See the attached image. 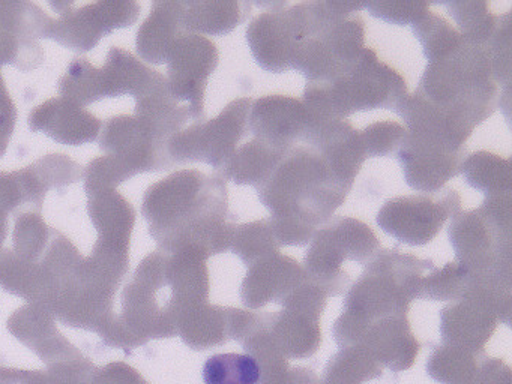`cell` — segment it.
Masks as SVG:
<instances>
[{
  "label": "cell",
  "instance_id": "6da1fadb",
  "mask_svg": "<svg viewBox=\"0 0 512 384\" xmlns=\"http://www.w3.org/2000/svg\"><path fill=\"white\" fill-rule=\"evenodd\" d=\"M143 215L161 251L197 248L211 255L232 246L238 216L230 213L223 177L182 170L148 189Z\"/></svg>",
  "mask_w": 512,
  "mask_h": 384
},
{
  "label": "cell",
  "instance_id": "7a4b0ae2",
  "mask_svg": "<svg viewBox=\"0 0 512 384\" xmlns=\"http://www.w3.org/2000/svg\"><path fill=\"white\" fill-rule=\"evenodd\" d=\"M353 186L344 182L316 147L295 146L257 189L271 212L269 222L280 246L308 245L346 201Z\"/></svg>",
  "mask_w": 512,
  "mask_h": 384
},
{
  "label": "cell",
  "instance_id": "3957f363",
  "mask_svg": "<svg viewBox=\"0 0 512 384\" xmlns=\"http://www.w3.org/2000/svg\"><path fill=\"white\" fill-rule=\"evenodd\" d=\"M415 92L449 122L472 135L473 129L497 107L490 45H476L464 39L460 47L428 63Z\"/></svg>",
  "mask_w": 512,
  "mask_h": 384
},
{
  "label": "cell",
  "instance_id": "277c9868",
  "mask_svg": "<svg viewBox=\"0 0 512 384\" xmlns=\"http://www.w3.org/2000/svg\"><path fill=\"white\" fill-rule=\"evenodd\" d=\"M407 98L404 78L365 47L358 62L334 80L307 83L304 105L313 122L344 120L377 108L397 113Z\"/></svg>",
  "mask_w": 512,
  "mask_h": 384
},
{
  "label": "cell",
  "instance_id": "5b68a950",
  "mask_svg": "<svg viewBox=\"0 0 512 384\" xmlns=\"http://www.w3.org/2000/svg\"><path fill=\"white\" fill-rule=\"evenodd\" d=\"M449 242L464 270L508 269L511 255V194L487 197L478 209L458 212Z\"/></svg>",
  "mask_w": 512,
  "mask_h": 384
},
{
  "label": "cell",
  "instance_id": "8992f818",
  "mask_svg": "<svg viewBox=\"0 0 512 384\" xmlns=\"http://www.w3.org/2000/svg\"><path fill=\"white\" fill-rule=\"evenodd\" d=\"M253 101L250 96L235 99L214 119L200 120L173 135L167 146L172 161L175 164L205 162L218 173L248 134V116Z\"/></svg>",
  "mask_w": 512,
  "mask_h": 384
},
{
  "label": "cell",
  "instance_id": "52a82bcc",
  "mask_svg": "<svg viewBox=\"0 0 512 384\" xmlns=\"http://www.w3.org/2000/svg\"><path fill=\"white\" fill-rule=\"evenodd\" d=\"M461 209L455 189L442 188L431 194L404 195L386 201L377 213V225L398 242L410 246L430 243L448 218Z\"/></svg>",
  "mask_w": 512,
  "mask_h": 384
},
{
  "label": "cell",
  "instance_id": "ba28073f",
  "mask_svg": "<svg viewBox=\"0 0 512 384\" xmlns=\"http://www.w3.org/2000/svg\"><path fill=\"white\" fill-rule=\"evenodd\" d=\"M466 147L422 131H407L397 152L404 180L415 191H440L448 180L460 174Z\"/></svg>",
  "mask_w": 512,
  "mask_h": 384
},
{
  "label": "cell",
  "instance_id": "9c48e42d",
  "mask_svg": "<svg viewBox=\"0 0 512 384\" xmlns=\"http://www.w3.org/2000/svg\"><path fill=\"white\" fill-rule=\"evenodd\" d=\"M380 251L370 225L347 216H332L310 242L305 264L317 275H335L344 260L367 263Z\"/></svg>",
  "mask_w": 512,
  "mask_h": 384
},
{
  "label": "cell",
  "instance_id": "30bf717a",
  "mask_svg": "<svg viewBox=\"0 0 512 384\" xmlns=\"http://www.w3.org/2000/svg\"><path fill=\"white\" fill-rule=\"evenodd\" d=\"M167 89L176 102H187L191 117L197 122L205 116L203 99L209 77L218 66V50L205 36L182 33L169 57Z\"/></svg>",
  "mask_w": 512,
  "mask_h": 384
},
{
  "label": "cell",
  "instance_id": "8fae6325",
  "mask_svg": "<svg viewBox=\"0 0 512 384\" xmlns=\"http://www.w3.org/2000/svg\"><path fill=\"white\" fill-rule=\"evenodd\" d=\"M137 3H95L85 6L64 20L52 23L49 38L71 50L89 51L101 36L118 27L130 26L139 17Z\"/></svg>",
  "mask_w": 512,
  "mask_h": 384
},
{
  "label": "cell",
  "instance_id": "7c38bea8",
  "mask_svg": "<svg viewBox=\"0 0 512 384\" xmlns=\"http://www.w3.org/2000/svg\"><path fill=\"white\" fill-rule=\"evenodd\" d=\"M310 125L304 102L292 96L268 95L256 99L248 116V132L284 150L304 140Z\"/></svg>",
  "mask_w": 512,
  "mask_h": 384
},
{
  "label": "cell",
  "instance_id": "4fadbf2b",
  "mask_svg": "<svg viewBox=\"0 0 512 384\" xmlns=\"http://www.w3.org/2000/svg\"><path fill=\"white\" fill-rule=\"evenodd\" d=\"M247 42L257 65L281 74L293 69L295 36L287 9H272L257 15L247 27Z\"/></svg>",
  "mask_w": 512,
  "mask_h": 384
},
{
  "label": "cell",
  "instance_id": "5bb4252c",
  "mask_svg": "<svg viewBox=\"0 0 512 384\" xmlns=\"http://www.w3.org/2000/svg\"><path fill=\"white\" fill-rule=\"evenodd\" d=\"M100 125L97 117L80 110L77 105L59 99L46 102L31 114L32 129L46 131L47 135L68 146H80L94 141Z\"/></svg>",
  "mask_w": 512,
  "mask_h": 384
},
{
  "label": "cell",
  "instance_id": "9a60e30c",
  "mask_svg": "<svg viewBox=\"0 0 512 384\" xmlns=\"http://www.w3.org/2000/svg\"><path fill=\"white\" fill-rule=\"evenodd\" d=\"M287 152L289 150L253 138L236 149L232 158L218 171V176L224 180H232L236 185L259 189L271 177Z\"/></svg>",
  "mask_w": 512,
  "mask_h": 384
},
{
  "label": "cell",
  "instance_id": "2e32d148",
  "mask_svg": "<svg viewBox=\"0 0 512 384\" xmlns=\"http://www.w3.org/2000/svg\"><path fill=\"white\" fill-rule=\"evenodd\" d=\"M182 2L155 3L151 17L139 32L137 47L152 63L167 62L176 39L182 35Z\"/></svg>",
  "mask_w": 512,
  "mask_h": 384
},
{
  "label": "cell",
  "instance_id": "e0dca14e",
  "mask_svg": "<svg viewBox=\"0 0 512 384\" xmlns=\"http://www.w3.org/2000/svg\"><path fill=\"white\" fill-rule=\"evenodd\" d=\"M250 2H182V29L220 36L251 15Z\"/></svg>",
  "mask_w": 512,
  "mask_h": 384
},
{
  "label": "cell",
  "instance_id": "ac0fdd59",
  "mask_svg": "<svg viewBox=\"0 0 512 384\" xmlns=\"http://www.w3.org/2000/svg\"><path fill=\"white\" fill-rule=\"evenodd\" d=\"M467 185L487 197L511 194V162L485 150L464 158L460 167Z\"/></svg>",
  "mask_w": 512,
  "mask_h": 384
},
{
  "label": "cell",
  "instance_id": "d6986e66",
  "mask_svg": "<svg viewBox=\"0 0 512 384\" xmlns=\"http://www.w3.org/2000/svg\"><path fill=\"white\" fill-rule=\"evenodd\" d=\"M443 5L448 8L466 41L476 45H490L502 17L491 14L487 3L448 2Z\"/></svg>",
  "mask_w": 512,
  "mask_h": 384
},
{
  "label": "cell",
  "instance_id": "ffe728a7",
  "mask_svg": "<svg viewBox=\"0 0 512 384\" xmlns=\"http://www.w3.org/2000/svg\"><path fill=\"white\" fill-rule=\"evenodd\" d=\"M205 384H259L260 366L250 354H215L203 366Z\"/></svg>",
  "mask_w": 512,
  "mask_h": 384
},
{
  "label": "cell",
  "instance_id": "44dd1931",
  "mask_svg": "<svg viewBox=\"0 0 512 384\" xmlns=\"http://www.w3.org/2000/svg\"><path fill=\"white\" fill-rule=\"evenodd\" d=\"M230 251L250 266L263 258L280 254V245L275 239L269 219L236 225Z\"/></svg>",
  "mask_w": 512,
  "mask_h": 384
},
{
  "label": "cell",
  "instance_id": "7402d4cb",
  "mask_svg": "<svg viewBox=\"0 0 512 384\" xmlns=\"http://www.w3.org/2000/svg\"><path fill=\"white\" fill-rule=\"evenodd\" d=\"M412 27L416 39L421 42L428 63L451 53L464 41L463 35L451 27L445 18L430 11L424 17L419 18Z\"/></svg>",
  "mask_w": 512,
  "mask_h": 384
},
{
  "label": "cell",
  "instance_id": "603a6c76",
  "mask_svg": "<svg viewBox=\"0 0 512 384\" xmlns=\"http://www.w3.org/2000/svg\"><path fill=\"white\" fill-rule=\"evenodd\" d=\"M359 135L367 158H383L400 150L406 137V128L400 123L385 120L371 123L364 131H359Z\"/></svg>",
  "mask_w": 512,
  "mask_h": 384
},
{
  "label": "cell",
  "instance_id": "cb8c5ba5",
  "mask_svg": "<svg viewBox=\"0 0 512 384\" xmlns=\"http://www.w3.org/2000/svg\"><path fill=\"white\" fill-rule=\"evenodd\" d=\"M365 8L373 17L397 26H413L430 11L428 3L424 2H373L367 3Z\"/></svg>",
  "mask_w": 512,
  "mask_h": 384
}]
</instances>
